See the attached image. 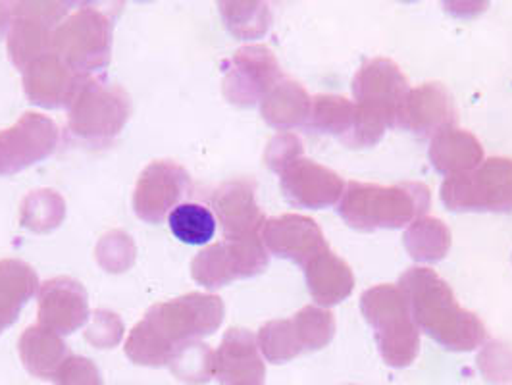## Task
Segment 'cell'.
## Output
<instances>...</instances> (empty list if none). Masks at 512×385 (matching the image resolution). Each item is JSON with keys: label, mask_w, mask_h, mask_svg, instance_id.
<instances>
[{"label": "cell", "mask_w": 512, "mask_h": 385, "mask_svg": "<svg viewBox=\"0 0 512 385\" xmlns=\"http://www.w3.org/2000/svg\"><path fill=\"white\" fill-rule=\"evenodd\" d=\"M224 314V301L208 293H187L158 303L131 330L126 353L139 364L168 362L181 347L216 332Z\"/></svg>", "instance_id": "obj_1"}, {"label": "cell", "mask_w": 512, "mask_h": 385, "mask_svg": "<svg viewBox=\"0 0 512 385\" xmlns=\"http://www.w3.org/2000/svg\"><path fill=\"white\" fill-rule=\"evenodd\" d=\"M410 314L420 332L451 351H472L486 339L484 322L459 305L455 293L434 270L416 266L399 278Z\"/></svg>", "instance_id": "obj_2"}, {"label": "cell", "mask_w": 512, "mask_h": 385, "mask_svg": "<svg viewBox=\"0 0 512 385\" xmlns=\"http://www.w3.org/2000/svg\"><path fill=\"white\" fill-rule=\"evenodd\" d=\"M432 206L430 189L424 183L397 185L359 183L345 185L337 212L353 230H399L422 218Z\"/></svg>", "instance_id": "obj_3"}, {"label": "cell", "mask_w": 512, "mask_h": 385, "mask_svg": "<svg viewBox=\"0 0 512 385\" xmlns=\"http://www.w3.org/2000/svg\"><path fill=\"white\" fill-rule=\"evenodd\" d=\"M360 310L374 330L384 359L393 366H407L420 349V330L412 320L407 297L399 285H374L360 297Z\"/></svg>", "instance_id": "obj_4"}, {"label": "cell", "mask_w": 512, "mask_h": 385, "mask_svg": "<svg viewBox=\"0 0 512 385\" xmlns=\"http://www.w3.org/2000/svg\"><path fill=\"white\" fill-rule=\"evenodd\" d=\"M114 16L97 6L77 8L52 33L51 51L72 70L91 77L110 62Z\"/></svg>", "instance_id": "obj_5"}, {"label": "cell", "mask_w": 512, "mask_h": 385, "mask_svg": "<svg viewBox=\"0 0 512 385\" xmlns=\"http://www.w3.org/2000/svg\"><path fill=\"white\" fill-rule=\"evenodd\" d=\"M129 114L131 101L122 87L89 77L70 106L68 128L83 141L104 145L124 129Z\"/></svg>", "instance_id": "obj_6"}, {"label": "cell", "mask_w": 512, "mask_h": 385, "mask_svg": "<svg viewBox=\"0 0 512 385\" xmlns=\"http://www.w3.org/2000/svg\"><path fill=\"white\" fill-rule=\"evenodd\" d=\"M439 195L453 212H512V160L487 158L472 172L449 176Z\"/></svg>", "instance_id": "obj_7"}, {"label": "cell", "mask_w": 512, "mask_h": 385, "mask_svg": "<svg viewBox=\"0 0 512 385\" xmlns=\"http://www.w3.org/2000/svg\"><path fill=\"white\" fill-rule=\"evenodd\" d=\"M268 266V251L260 235L224 239L210 245L191 262L193 280L206 289H218L235 280L258 276Z\"/></svg>", "instance_id": "obj_8"}, {"label": "cell", "mask_w": 512, "mask_h": 385, "mask_svg": "<svg viewBox=\"0 0 512 385\" xmlns=\"http://www.w3.org/2000/svg\"><path fill=\"white\" fill-rule=\"evenodd\" d=\"M66 2H20L12 8L8 54L22 72L39 56L51 52L52 33L68 14Z\"/></svg>", "instance_id": "obj_9"}, {"label": "cell", "mask_w": 512, "mask_h": 385, "mask_svg": "<svg viewBox=\"0 0 512 385\" xmlns=\"http://www.w3.org/2000/svg\"><path fill=\"white\" fill-rule=\"evenodd\" d=\"M409 81L393 60L374 58L366 62L353 79V95L360 108L397 128L399 110L409 93Z\"/></svg>", "instance_id": "obj_10"}, {"label": "cell", "mask_w": 512, "mask_h": 385, "mask_svg": "<svg viewBox=\"0 0 512 385\" xmlns=\"http://www.w3.org/2000/svg\"><path fill=\"white\" fill-rule=\"evenodd\" d=\"M274 52L262 45L239 49L231 56L224 76V95L235 106H255L282 81Z\"/></svg>", "instance_id": "obj_11"}, {"label": "cell", "mask_w": 512, "mask_h": 385, "mask_svg": "<svg viewBox=\"0 0 512 385\" xmlns=\"http://www.w3.org/2000/svg\"><path fill=\"white\" fill-rule=\"evenodd\" d=\"M60 131L51 118L27 112L14 126L0 131V176L22 172L51 156Z\"/></svg>", "instance_id": "obj_12"}, {"label": "cell", "mask_w": 512, "mask_h": 385, "mask_svg": "<svg viewBox=\"0 0 512 385\" xmlns=\"http://www.w3.org/2000/svg\"><path fill=\"white\" fill-rule=\"evenodd\" d=\"M191 191L187 170L172 160L149 164L135 185L133 210L149 224H160Z\"/></svg>", "instance_id": "obj_13"}, {"label": "cell", "mask_w": 512, "mask_h": 385, "mask_svg": "<svg viewBox=\"0 0 512 385\" xmlns=\"http://www.w3.org/2000/svg\"><path fill=\"white\" fill-rule=\"evenodd\" d=\"M260 239L268 253L291 260L303 268L312 258L330 249L320 226L301 214H283L266 220L260 230Z\"/></svg>", "instance_id": "obj_14"}, {"label": "cell", "mask_w": 512, "mask_h": 385, "mask_svg": "<svg viewBox=\"0 0 512 385\" xmlns=\"http://www.w3.org/2000/svg\"><path fill=\"white\" fill-rule=\"evenodd\" d=\"M280 176L283 197L299 208L320 210L337 205L345 191V181L339 174L303 156L291 162Z\"/></svg>", "instance_id": "obj_15"}, {"label": "cell", "mask_w": 512, "mask_h": 385, "mask_svg": "<svg viewBox=\"0 0 512 385\" xmlns=\"http://www.w3.org/2000/svg\"><path fill=\"white\" fill-rule=\"evenodd\" d=\"M87 79L51 51L33 60L24 70V89L29 103L43 108H64L72 106Z\"/></svg>", "instance_id": "obj_16"}, {"label": "cell", "mask_w": 512, "mask_h": 385, "mask_svg": "<svg viewBox=\"0 0 512 385\" xmlns=\"http://www.w3.org/2000/svg\"><path fill=\"white\" fill-rule=\"evenodd\" d=\"M457 120V108L447 87L441 83H424L407 93L399 110L397 128L420 137H436L445 129L455 128Z\"/></svg>", "instance_id": "obj_17"}, {"label": "cell", "mask_w": 512, "mask_h": 385, "mask_svg": "<svg viewBox=\"0 0 512 385\" xmlns=\"http://www.w3.org/2000/svg\"><path fill=\"white\" fill-rule=\"evenodd\" d=\"M89 320V299L81 283L52 278L39 289V324L54 334L70 335Z\"/></svg>", "instance_id": "obj_18"}, {"label": "cell", "mask_w": 512, "mask_h": 385, "mask_svg": "<svg viewBox=\"0 0 512 385\" xmlns=\"http://www.w3.org/2000/svg\"><path fill=\"white\" fill-rule=\"evenodd\" d=\"M212 206L226 239L260 235L266 222L255 199V183L233 180L220 185L212 195Z\"/></svg>", "instance_id": "obj_19"}, {"label": "cell", "mask_w": 512, "mask_h": 385, "mask_svg": "<svg viewBox=\"0 0 512 385\" xmlns=\"http://www.w3.org/2000/svg\"><path fill=\"white\" fill-rule=\"evenodd\" d=\"M216 366L220 380L226 385L258 382L264 374V366L258 357L255 335L241 328L228 330L216 353Z\"/></svg>", "instance_id": "obj_20"}, {"label": "cell", "mask_w": 512, "mask_h": 385, "mask_svg": "<svg viewBox=\"0 0 512 385\" xmlns=\"http://www.w3.org/2000/svg\"><path fill=\"white\" fill-rule=\"evenodd\" d=\"M310 297L320 307H335L345 301L355 289V274L351 266L330 249L312 258L305 266Z\"/></svg>", "instance_id": "obj_21"}, {"label": "cell", "mask_w": 512, "mask_h": 385, "mask_svg": "<svg viewBox=\"0 0 512 385\" xmlns=\"http://www.w3.org/2000/svg\"><path fill=\"white\" fill-rule=\"evenodd\" d=\"M428 156L436 172L449 178L476 170L484 162V149L470 131L451 128L432 137Z\"/></svg>", "instance_id": "obj_22"}, {"label": "cell", "mask_w": 512, "mask_h": 385, "mask_svg": "<svg viewBox=\"0 0 512 385\" xmlns=\"http://www.w3.org/2000/svg\"><path fill=\"white\" fill-rule=\"evenodd\" d=\"M310 108L312 99L308 97L307 89L293 79H282L260 103L266 124L280 131L305 126Z\"/></svg>", "instance_id": "obj_23"}, {"label": "cell", "mask_w": 512, "mask_h": 385, "mask_svg": "<svg viewBox=\"0 0 512 385\" xmlns=\"http://www.w3.org/2000/svg\"><path fill=\"white\" fill-rule=\"evenodd\" d=\"M37 289L39 278L24 260H0V334L18 320L22 308Z\"/></svg>", "instance_id": "obj_24"}, {"label": "cell", "mask_w": 512, "mask_h": 385, "mask_svg": "<svg viewBox=\"0 0 512 385\" xmlns=\"http://www.w3.org/2000/svg\"><path fill=\"white\" fill-rule=\"evenodd\" d=\"M308 129L328 133L349 147L359 128V106L339 95H318L312 101Z\"/></svg>", "instance_id": "obj_25"}, {"label": "cell", "mask_w": 512, "mask_h": 385, "mask_svg": "<svg viewBox=\"0 0 512 385\" xmlns=\"http://www.w3.org/2000/svg\"><path fill=\"white\" fill-rule=\"evenodd\" d=\"M403 243L416 262H439L451 249V231L439 218L422 216L414 220L403 235Z\"/></svg>", "instance_id": "obj_26"}, {"label": "cell", "mask_w": 512, "mask_h": 385, "mask_svg": "<svg viewBox=\"0 0 512 385\" xmlns=\"http://www.w3.org/2000/svg\"><path fill=\"white\" fill-rule=\"evenodd\" d=\"M20 355L31 372L45 376L51 374L52 368L66 355V345L60 335L37 324L27 328L22 335Z\"/></svg>", "instance_id": "obj_27"}, {"label": "cell", "mask_w": 512, "mask_h": 385, "mask_svg": "<svg viewBox=\"0 0 512 385\" xmlns=\"http://www.w3.org/2000/svg\"><path fill=\"white\" fill-rule=\"evenodd\" d=\"M220 12L231 35L241 41L260 39L272 22L270 8L264 2H222Z\"/></svg>", "instance_id": "obj_28"}, {"label": "cell", "mask_w": 512, "mask_h": 385, "mask_svg": "<svg viewBox=\"0 0 512 385\" xmlns=\"http://www.w3.org/2000/svg\"><path fill=\"white\" fill-rule=\"evenodd\" d=\"M168 224L181 243L205 245L214 237L218 220L206 206L181 203L170 212Z\"/></svg>", "instance_id": "obj_29"}, {"label": "cell", "mask_w": 512, "mask_h": 385, "mask_svg": "<svg viewBox=\"0 0 512 385\" xmlns=\"http://www.w3.org/2000/svg\"><path fill=\"white\" fill-rule=\"evenodd\" d=\"M64 201L58 193L51 189L35 191L26 197L22 205V224L29 230L52 231L58 228L64 220Z\"/></svg>", "instance_id": "obj_30"}, {"label": "cell", "mask_w": 512, "mask_h": 385, "mask_svg": "<svg viewBox=\"0 0 512 385\" xmlns=\"http://www.w3.org/2000/svg\"><path fill=\"white\" fill-rule=\"evenodd\" d=\"M258 345L272 362L293 359L303 351L293 320H272L264 324L258 334Z\"/></svg>", "instance_id": "obj_31"}, {"label": "cell", "mask_w": 512, "mask_h": 385, "mask_svg": "<svg viewBox=\"0 0 512 385\" xmlns=\"http://www.w3.org/2000/svg\"><path fill=\"white\" fill-rule=\"evenodd\" d=\"M291 320L303 349H322L335 334V318L326 308L308 305L301 308Z\"/></svg>", "instance_id": "obj_32"}, {"label": "cell", "mask_w": 512, "mask_h": 385, "mask_svg": "<svg viewBox=\"0 0 512 385\" xmlns=\"http://www.w3.org/2000/svg\"><path fill=\"white\" fill-rule=\"evenodd\" d=\"M97 258L108 272H124L133 264L135 247L129 235L122 231H112L101 239L97 247Z\"/></svg>", "instance_id": "obj_33"}, {"label": "cell", "mask_w": 512, "mask_h": 385, "mask_svg": "<svg viewBox=\"0 0 512 385\" xmlns=\"http://www.w3.org/2000/svg\"><path fill=\"white\" fill-rule=\"evenodd\" d=\"M303 156V143L293 133H280L276 135L264 153V160L272 172L282 174L283 170Z\"/></svg>", "instance_id": "obj_34"}, {"label": "cell", "mask_w": 512, "mask_h": 385, "mask_svg": "<svg viewBox=\"0 0 512 385\" xmlns=\"http://www.w3.org/2000/svg\"><path fill=\"white\" fill-rule=\"evenodd\" d=\"M122 332H124V324L118 320L116 314L99 310V312H95L93 322L87 330V339L99 347H104V345L110 347L120 341Z\"/></svg>", "instance_id": "obj_35"}, {"label": "cell", "mask_w": 512, "mask_h": 385, "mask_svg": "<svg viewBox=\"0 0 512 385\" xmlns=\"http://www.w3.org/2000/svg\"><path fill=\"white\" fill-rule=\"evenodd\" d=\"M12 20V8H8V4L0 2V35L4 33L6 26H10Z\"/></svg>", "instance_id": "obj_36"}]
</instances>
